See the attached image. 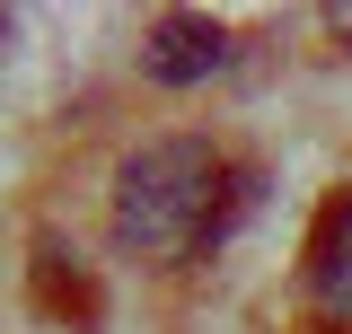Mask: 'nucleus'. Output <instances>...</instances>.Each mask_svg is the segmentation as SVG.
<instances>
[{
    "label": "nucleus",
    "instance_id": "1",
    "mask_svg": "<svg viewBox=\"0 0 352 334\" xmlns=\"http://www.w3.org/2000/svg\"><path fill=\"white\" fill-rule=\"evenodd\" d=\"M220 194H229V159H220L203 132H159L124 150L115 167V194H106V220H115V247L141 255V264H176V255L212 247Z\"/></svg>",
    "mask_w": 352,
    "mask_h": 334
},
{
    "label": "nucleus",
    "instance_id": "4",
    "mask_svg": "<svg viewBox=\"0 0 352 334\" xmlns=\"http://www.w3.org/2000/svg\"><path fill=\"white\" fill-rule=\"evenodd\" d=\"M308 299H317L326 317H352V203L326 220V238L308 255Z\"/></svg>",
    "mask_w": 352,
    "mask_h": 334
},
{
    "label": "nucleus",
    "instance_id": "2",
    "mask_svg": "<svg viewBox=\"0 0 352 334\" xmlns=\"http://www.w3.org/2000/svg\"><path fill=\"white\" fill-rule=\"evenodd\" d=\"M229 71V27L203 18V9H159L141 27V80L159 88H203Z\"/></svg>",
    "mask_w": 352,
    "mask_h": 334
},
{
    "label": "nucleus",
    "instance_id": "3",
    "mask_svg": "<svg viewBox=\"0 0 352 334\" xmlns=\"http://www.w3.org/2000/svg\"><path fill=\"white\" fill-rule=\"evenodd\" d=\"M36 308L71 317V326H97V282H88V264L62 238H36Z\"/></svg>",
    "mask_w": 352,
    "mask_h": 334
}]
</instances>
